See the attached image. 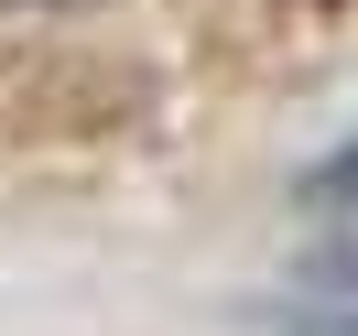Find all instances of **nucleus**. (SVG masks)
I'll list each match as a JSON object with an SVG mask.
<instances>
[{"mask_svg":"<svg viewBox=\"0 0 358 336\" xmlns=\"http://www.w3.org/2000/svg\"><path fill=\"white\" fill-rule=\"evenodd\" d=\"M271 326L282 336H358V249L326 261V271H304V282L271 304Z\"/></svg>","mask_w":358,"mask_h":336,"instance_id":"nucleus-1","label":"nucleus"},{"mask_svg":"<svg viewBox=\"0 0 358 336\" xmlns=\"http://www.w3.org/2000/svg\"><path fill=\"white\" fill-rule=\"evenodd\" d=\"M315 206H336V217H358V152H336L326 174H315Z\"/></svg>","mask_w":358,"mask_h":336,"instance_id":"nucleus-2","label":"nucleus"},{"mask_svg":"<svg viewBox=\"0 0 358 336\" xmlns=\"http://www.w3.org/2000/svg\"><path fill=\"white\" fill-rule=\"evenodd\" d=\"M22 11H87V0H22Z\"/></svg>","mask_w":358,"mask_h":336,"instance_id":"nucleus-3","label":"nucleus"}]
</instances>
